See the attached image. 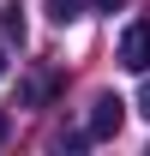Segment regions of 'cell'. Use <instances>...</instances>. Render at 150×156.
Listing matches in <instances>:
<instances>
[{
    "label": "cell",
    "mask_w": 150,
    "mask_h": 156,
    "mask_svg": "<svg viewBox=\"0 0 150 156\" xmlns=\"http://www.w3.org/2000/svg\"><path fill=\"white\" fill-rule=\"evenodd\" d=\"M0 138H6V114H0Z\"/></svg>",
    "instance_id": "ba28073f"
},
{
    "label": "cell",
    "mask_w": 150,
    "mask_h": 156,
    "mask_svg": "<svg viewBox=\"0 0 150 156\" xmlns=\"http://www.w3.org/2000/svg\"><path fill=\"white\" fill-rule=\"evenodd\" d=\"M138 114L150 120V72H144V90H138Z\"/></svg>",
    "instance_id": "5b68a950"
},
{
    "label": "cell",
    "mask_w": 150,
    "mask_h": 156,
    "mask_svg": "<svg viewBox=\"0 0 150 156\" xmlns=\"http://www.w3.org/2000/svg\"><path fill=\"white\" fill-rule=\"evenodd\" d=\"M96 12H120V6H126V0H90Z\"/></svg>",
    "instance_id": "8992f818"
},
{
    "label": "cell",
    "mask_w": 150,
    "mask_h": 156,
    "mask_svg": "<svg viewBox=\"0 0 150 156\" xmlns=\"http://www.w3.org/2000/svg\"><path fill=\"white\" fill-rule=\"evenodd\" d=\"M120 120H126V102H120V96H96V102H90V126H84V138H114Z\"/></svg>",
    "instance_id": "6da1fadb"
},
{
    "label": "cell",
    "mask_w": 150,
    "mask_h": 156,
    "mask_svg": "<svg viewBox=\"0 0 150 156\" xmlns=\"http://www.w3.org/2000/svg\"><path fill=\"white\" fill-rule=\"evenodd\" d=\"M78 12H84V0H48V18L54 24H72Z\"/></svg>",
    "instance_id": "277c9868"
},
{
    "label": "cell",
    "mask_w": 150,
    "mask_h": 156,
    "mask_svg": "<svg viewBox=\"0 0 150 156\" xmlns=\"http://www.w3.org/2000/svg\"><path fill=\"white\" fill-rule=\"evenodd\" d=\"M0 78H6V48H0Z\"/></svg>",
    "instance_id": "52a82bcc"
},
{
    "label": "cell",
    "mask_w": 150,
    "mask_h": 156,
    "mask_svg": "<svg viewBox=\"0 0 150 156\" xmlns=\"http://www.w3.org/2000/svg\"><path fill=\"white\" fill-rule=\"evenodd\" d=\"M0 30H6V42H24V12H18V0L0 12Z\"/></svg>",
    "instance_id": "3957f363"
},
{
    "label": "cell",
    "mask_w": 150,
    "mask_h": 156,
    "mask_svg": "<svg viewBox=\"0 0 150 156\" xmlns=\"http://www.w3.org/2000/svg\"><path fill=\"white\" fill-rule=\"evenodd\" d=\"M120 66L126 72H150V24H132L120 36Z\"/></svg>",
    "instance_id": "7a4b0ae2"
}]
</instances>
